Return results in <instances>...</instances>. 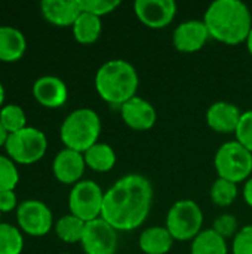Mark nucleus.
Segmentation results:
<instances>
[{
	"mask_svg": "<svg viewBox=\"0 0 252 254\" xmlns=\"http://www.w3.org/2000/svg\"><path fill=\"white\" fill-rule=\"evenodd\" d=\"M153 186L141 174H128L117 180L105 193L101 217L117 232L140 228L150 214Z\"/></svg>",
	"mask_w": 252,
	"mask_h": 254,
	"instance_id": "f257e3e1",
	"label": "nucleus"
},
{
	"mask_svg": "<svg viewBox=\"0 0 252 254\" xmlns=\"http://www.w3.org/2000/svg\"><path fill=\"white\" fill-rule=\"evenodd\" d=\"M203 22L209 36L226 45L247 42L252 30L251 10L241 0H215L206 9Z\"/></svg>",
	"mask_w": 252,
	"mask_h": 254,
	"instance_id": "f03ea898",
	"label": "nucleus"
},
{
	"mask_svg": "<svg viewBox=\"0 0 252 254\" xmlns=\"http://www.w3.org/2000/svg\"><path fill=\"white\" fill-rule=\"evenodd\" d=\"M138 73L126 60H110L104 63L95 74V89L108 104L122 106L137 95Z\"/></svg>",
	"mask_w": 252,
	"mask_h": 254,
	"instance_id": "7ed1b4c3",
	"label": "nucleus"
},
{
	"mask_svg": "<svg viewBox=\"0 0 252 254\" xmlns=\"http://www.w3.org/2000/svg\"><path fill=\"white\" fill-rule=\"evenodd\" d=\"M101 134V119L92 109H76L61 124L59 137L65 149L85 153L98 143Z\"/></svg>",
	"mask_w": 252,
	"mask_h": 254,
	"instance_id": "20e7f679",
	"label": "nucleus"
},
{
	"mask_svg": "<svg viewBox=\"0 0 252 254\" xmlns=\"http://www.w3.org/2000/svg\"><path fill=\"white\" fill-rule=\"evenodd\" d=\"M214 165L218 179L238 185L251 179L252 153L236 140L227 141L217 150Z\"/></svg>",
	"mask_w": 252,
	"mask_h": 254,
	"instance_id": "39448f33",
	"label": "nucleus"
},
{
	"mask_svg": "<svg viewBox=\"0 0 252 254\" xmlns=\"http://www.w3.org/2000/svg\"><path fill=\"white\" fill-rule=\"evenodd\" d=\"M165 226L175 241H193L202 232V208L193 199H180L169 208Z\"/></svg>",
	"mask_w": 252,
	"mask_h": 254,
	"instance_id": "423d86ee",
	"label": "nucleus"
},
{
	"mask_svg": "<svg viewBox=\"0 0 252 254\" xmlns=\"http://www.w3.org/2000/svg\"><path fill=\"white\" fill-rule=\"evenodd\" d=\"M7 156L19 165H31L39 162L48 150V138L43 131L25 127L24 129L9 134L4 144Z\"/></svg>",
	"mask_w": 252,
	"mask_h": 254,
	"instance_id": "0eeeda50",
	"label": "nucleus"
},
{
	"mask_svg": "<svg viewBox=\"0 0 252 254\" xmlns=\"http://www.w3.org/2000/svg\"><path fill=\"white\" fill-rule=\"evenodd\" d=\"M104 193L100 185L92 180H82L76 183L68 195L70 214L79 217L85 223L101 217Z\"/></svg>",
	"mask_w": 252,
	"mask_h": 254,
	"instance_id": "6e6552de",
	"label": "nucleus"
},
{
	"mask_svg": "<svg viewBox=\"0 0 252 254\" xmlns=\"http://www.w3.org/2000/svg\"><path fill=\"white\" fill-rule=\"evenodd\" d=\"M16 222L22 232L31 237H43L53 226L50 208L39 199H27L19 202L16 208Z\"/></svg>",
	"mask_w": 252,
	"mask_h": 254,
	"instance_id": "1a4fd4ad",
	"label": "nucleus"
},
{
	"mask_svg": "<svg viewBox=\"0 0 252 254\" xmlns=\"http://www.w3.org/2000/svg\"><path fill=\"white\" fill-rule=\"evenodd\" d=\"M80 244L85 254H116L117 231L102 217L95 219L86 223Z\"/></svg>",
	"mask_w": 252,
	"mask_h": 254,
	"instance_id": "9d476101",
	"label": "nucleus"
},
{
	"mask_svg": "<svg viewBox=\"0 0 252 254\" xmlns=\"http://www.w3.org/2000/svg\"><path fill=\"white\" fill-rule=\"evenodd\" d=\"M134 10L146 27L160 30L174 21L177 3L174 0H137L134 3Z\"/></svg>",
	"mask_w": 252,
	"mask_h": 254,
	"instance_id": "9b49d317",
	"label": "nucleus"
},
{
	"mask_svg": "<svg viewBox=\"0 0 252 254\" xmlns=\"http://www.w3.org/2000/svg\"><path fill=\"white\" fill-rule=\"evenodd\" d=\"M209 39V31L205 22L201 19H190L181 22L172 34L174 48L183 54H193L201 51Z\"/></svg>",
	"mask_w": 252,
	"mask_h": 254,
	"instance_id": "f8f14e48",
	"label": "nucleus"
},
{
	"mask_svg": "<svg viewBox=\"0 0 252 254\" xmlns=\"http://www.w3.org/2000/svg\"><path fill=\"white\" fill-rule=\"evenodd\" d=\"M120 116L134 131H149L157 121V113L153 104L137 95L120 106Z\"/></svg>",
	"mask_w": 252,
	"mask_h": 254,
	"instance_id": "ddd939ff",
	"label": "nucleus"
},
{
	"mask_svg": "<svg viewBox=\"0 0 252 254\" xmlns=\"http://www.w3.org/2000/svg\"><path fill=\"white\" fill-rule=\"evenodd\" d=\"M85 158L83 153H79L71 149H62L56 153L52 171L55 179L62 185H76L82 182V177L85 174Z\"/></svg>",
	"mask_w": 252,
	"mask_h": 254,
	"instance_id": "4468645a",
	"label": "nucleus"
},
{
	"mask_svg": "<svg viewBox=\"0 0 252 254\" xmlns=\"http://www.w3.org/2000/svg\"><path fill=\"white\" fill-rule=\"evenodd\" d=\"M36 101L48 109H58L67 103L68 89L62 79L56 76H42L33 83Z\"/></svg>",
	"mask_w": 252,
	"mask_h": 254,
	"instance_id": "2eb2a0df",
	"label": "nucleus"
},
{
	"mask_svg": "<svg viewBox=\"0 0 252 254\" xmlns=\"http://www.w3.org/2000/svg\"><path fill=\"white\" fill-rule=\"evenodd\" d=\"M241 110L236 104L229 101H217L209 106L206 112V122L211 129L220 134L236 132L241 121Z\"/></svg>",
	"mask_w": 252,
	"mask_h": 254,
	"instance_id": "dca6fc26",
	"label": "nucleus"
},
{
	"mask_svg": "<svg viewBox=\"0 0 252 254\" xmlns=\"http://www.w3.org/2000/svg\"><path fill=\"white\" fill-rule=\"evenodd\" d=\"M40 10L45 19L56 27H73L82 13L79 0H43Z\"/></svg>",
	"mask_w": 252,
	"mask_h": 254,
	"instance_id": "f3484780",
	"label": "nucleus"
},
{
	"mask_svg": "<svg viewBox=\"0 0 252 254\" xmlns=\"http://www.w3.org/2000/svg\"><path fill=\"white\" fill-rule=\"evenodd\" d=\"M27 49V40L22 31L10 25H0V61L16 63Z\"/></svg>",
	"mask_w": 252,
	"mask_h": 254,
	"instance_id": "a211bd4d",
	"label": "nucleus"
},
{
	"mask_svg": "<svg viewBox=\"0 0 252 254\" xmlns=\"http://www.w3.org/2000/svg\"><path fill=\"white\" fill-rule=\"evenodd\" d=\"M174 241L166 226H150L141 232L138 246L144 254H168Z\"/></svg>",
	"mask_w": 252,
	"mask_h": 254,
	"instance_id": "6ab92c4d",
	"label": "nucleus"
},
{
	"mask_svg": "<svg viewBox=\"0 0 252 254\" xmlns=\"http://www.w3.org/2000/svg\"><path fill=\"white\" fill-rule=\"evenodd\" d=\"M85 164L95 173H107L116 165V152L107 143H97L83 153Z\"/></svg>",
	"mask_w": 252,
	"mask_h": 254,
	"instance_id": "aec40b11",
	"label": "nucleus"
},
{
	"mask_svg": "<svg viewBox=\"0 0 252 254\" xmlns=\"http://www.w3.org/2000/svg\"><path fill=\"white\" fill-rule=\"evenodd\" d=\"M101 18L88 12H82L73 24V36L82 45L95 43L101 36Z\"/></svg>",
	"mask_w": 252,
	"mask_h": 254,
	"instance_id": "412c9836",
	"label": "nucleus"
},
{
	"mask_svg": "<svg viewBox=\"0 0 252 254\" xmlns=\"http://www.w3.org/2000/svg\"><path fill=\"white\" fill-rule=\"evenodd\" d=\"M190 254H227V240L212 228L202 231L193 241Z\"/></svg>",
	"mask_w": 252,
	"mask_h": 254,
	"instance_id": "4be33fe9",
	"label": "nucleus"
},
{
	"mask_svg": "<svg viewBox=\"0 0 252 254\" xmlns=\"http://www.w3.org/2000/svg\"><path fill=\"white\" fill-rule=\"evenodd\" d=\"M85 226H86V223L83 220H80L79 217H76L73 214H67V216H62L61 219H58V222L55 223V232H56V237L62 243L76 244V243L82 241Z\"/></svg>",
	"mask_w": 252,
	"mask_h": 254,
	"instance_id": "5701e85b",
	"label": "nucleus"
},
{
	"mask_svg": "<svg viewBox=\"0 0 252 254\" xmlns=\"http://www.w3.org/2000/svg\"><path fill=\"white\" fill-rule=\"evenodd\" d=\"M24 249V238L19 228L0 223V254H21Z\"/></svg>",
	"mask_w": 252,
	"mask_h": 254,
	"instance_id": "b1692460",
	"label": "nucleus"
},
{
	"mask_svg": "<svg viewBox=\"0 0 252 254\" xmlns=\"http://www.w3.org/2000/svg\"><path fill=\"white\" fill-rule=\"evenodd\" d=\"M209 196L217 207H230L238 198V185L224 179H217L211 186Z\"/></svg>",
	"mask_w": 252,
	"mask_h": 254,
	"instance_id": "393cba45",
	"label": "nucleus"
},
{
	"mask_svg": "<svg viewBox=\"0 0 252 254\" xmlns=\"http://www.w3.org/2000/svg\"><path fill=\"white\" fill-rule=\"evenodd\" d=\"M0 124L7 134L18 132L27 127L25 112L18 104H4L0 109Z\"/></svg>",
	"mask_w": 252,
	"mask_h": 254,
	"instance_id": "a878e982",
	"label": "nucleus"
},
{
	"mask_svg": "<svg viewBox=\"0 0 252 254\" xmlns=\"http://www.w3.org/2000/svg\"><path fill=\"white\" fill-rule=\"evenodd\" d=\"M19 183V171L16 164L4 155H0V192L15 190Z\"/></svg>",
	"mask_w": 252,
	"mask_h": 254,
	"instance_id": "bb28decb",
	"label": "nucleus"
},
{
	"mask_svg": "<svg viewBox=\"0 0 252 254\" xmlns=\"http://www.w3.org/2000/svg\"><path fill=\"white\" fill-rule=\"evenodd\" d=\"M79 6L82 12H88L101 18L117 9L120 6V1L119 0H79Z\"/></svg>",
	"mask_w": 252,
	"mask_h": 254,
	"instance_id": "cd10ccee",
	"label": "nucleus"
},
{
	"mask_svg": "<svg viewBox=\"0 0 252 254\" xmlns=\"http://www.w3.org/2000/svg\"><path fill=\"white\" fill-rule=\"evenodd\" d=\"M212 229L220 235L223 237L224 240L227 238H235V235L238 234V219L233 216V214H220L214 223H212Z\"/></svg>",
	"mask_w": 252,
	"mask_h": 254,
	"instance_id": "c85d7f7f",
	"label": "nucleus"
},
{
	"mask_svg": "<svg viewBox=\"0 0 252 254\" xmlns=\"http://www.w3.org/2000/svg\"><path fill=\"white\" fill-rule=\"evenodd\" d=\"M235 134H236V141H239L252 153V110L242 113Z\"/></svg>",
	"mask_w": 252,
	"mask_h": 254,
	"instance_id": "c756f323",
	"label": "nucleus"
},
{
	"mask_svg": "<svg viewBox=\"0 0 252 254\" xmlns=\"http://www.w3.org/2000/svg\"><path fill=\"white\" fill-rule=\"evenodd\" d=\"M233 254H252V225L238 231L232 246Z\"/></svg>",
	"mask_w": 252,
	"mask_h": 254,
	"instance_id": "7c9ffc66",
	"label": "nucleus"
},
{
	"mask_svg": "<svg viewBox=\"0 0 252 254\" xmlns=\"http://www.w3.org/2000/svg\"><path fill=\"white\" fill-rule=\"evenodd\" d=\"M18 199L16 193L13 190H3L0 192V213H9L15 208H18Z\"/></svg>",
	"mask_w": 252,
	"mask_h": 254,
	"instance_id": "2f4dec72",
	"label": "nucleus"
},
{
	"mask_svg": "<svg viewBox=\"0 0 252 254\" xmlns=\"http://www.w3.org/2000/svg\"><path fill=\"white\" fill-rule=\"evenodd\" d=\"M244 199L245 202L252 208V177L247 180L245 188H244Z\"/></svg>",
	"mask_w": 252,
	"mask_h": 254,
	"instance_id": "473e14b6",
	"label": "nucleus"
},
{
	"mask_svg": "<svg viewBox=\"0 0 252 254\" xmlns=\"http://www.w3.org/2000/svg\"><path fill=\"white\" fill-rule=\"evenodd\" d=\"M7 137H9V134L6 132V129H4V128H3V125L0 124V147L6 144Z\"/></svg>",
	"mask_w": 252,
	"mask_h": 254,
	"instance_id": "72a5a7b5",
	"label": "nucleus"
},
{
	"mask_svg": "<svg viewBox=\"0 0 252 254\" xmlns=\"http://www.w3.org/2000/svg\"><path fill=\"white\" fill-rule=\"evenodd\" d=\"M3 103H4V88L0 82V109L3 107Z\"/></svg>",
	"mask_w": 252,
	"mask_h": 254,
	"instance_id": "f704fd0d",
	"label": "nucleus"
},
{
	"mask_svg": "<svg viewBox=\"0 0 252 254\" xmlns=\"http://www.w3.org/2000/svg\"><path fill=\"white\" fill-rule=\"evenodd\" d=\"M247 46H248V52L251 54L252 57V30L251 33H250V36H248V39H247Z\"/></svg>",
	"mask_w": 252,
	"mask_h": 254,
	"instance_id": "c9c22d12",
	"label": "nucleus"
},
{
	"mask_svg": "<svg viewBox=\"0 0 252 254\" xmlns=\"http://www.w3.org/2000/svg\"><path fill=\"white\" fill-rule=\"evenodd\" d=\"M0 220H1V213H0ZM0 223H1V222H0Z\"/></svg>",
	"mask_w": 252,
	"mask_h": 254,
	"instance_id": "e433bc0d",
	"label": "nucleus"
},
{
	"mask_svg": "<svg viewBox=\"0 0 252 254\" xmlns=\"http://www.w3.org/2000/svg\"><path fill=\"white\" fill-rule=\"evenodd\" d=\"M61 254H67V253H61Z\"/></svg>",
	"mask_w": 252,
	"mask_h": 254,
	"instance_id": "4c0bfd02",
	"label": "nucleus"
}]
</instances>
